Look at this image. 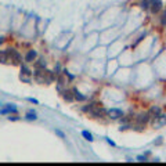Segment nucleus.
Segmentation results:
<instances>
[{
  "mask_svg": "<svg viewBox=\"0 0 166 166\" xmlns=\"http://www.w3.org/2000/svg\"><path fill=\"white\" fill-rule=\"evenodd\" d=\"M72 93H73L75 100H78V101H85V100H86V97L83 96V94H82L80 91L78 90V89H72Z\"/></svg>",
  "mask_w": 166,
  "mask_h": 166,
  "instance_id": "10",
  "label": "nucleus"
},
{
  "mask_svg": "<svg viewBox=\"0 0 166 166\" xmlns=\"http://www.w3.org/2000/svg\"><path fill=\"white\" fill-rule=\"evenodd\" d=\"M162 25H165L166 26V10H165V12H163V15H162Z\"/></svg>",
  "mask_w": 166,
  "mask_h": 166,
  "instance_id": "17",
  "label": "nucleus"
},
{
  "mask_svg": "<svg viewBox=\"0 0 166 166\" xmlns=\"http://www.w3.org/2000/svg\"><path fill=\"white\" fill-rule=\"evenodd\" d=\"M0 62H2V64H7V62H9V51H7V50L0 51Z\"/></svg>",
  "mask_w": 166,
  "mask_h": 166,
  "instance_id": "11",
  "label": "nucleus"
},
{
  "mask_svg": "<svg viewBox=\"0 0 166 166\" xmlns=\"http://www.w3.org/2000/svg\"><path fill=\"white\" fill-rule=\"evenodd\" d=\"M107 114H108V116H109V118H112V119H119V118H122V116H123V112H122L121 109H118V108L108 109V111H107Z\"/></svg>",
  "mask_w": 166,
  "mask_h": 166,
  "instance_id": "5",
  "label": "nucleus"
},
{
  "mask_svg": "<svg viewBox=\"0 0 166 166\" xmlns=\"http://www.w3.org/2000/svg\"><path fill=\"white\" fill-rule=\"evenodd\" d=\"M62 97H64V100L69 101V103L75 100V97L72 96V90H64V91H62Z\"/></svg>",
  "mask_w": 166,
  "mask_h": 166,
  "instance_id": "9",
  "label": "nucleus"
},
{
  "mask_svg": "<svg viewBox=\"0 0 166 166\" xmlns=\"http://www.w3.org/2000/svg\"><path fill=\"white\" fill-rule=\"evenodd\" d=\"M35 66H36V69H42V68H46L44 60H39L37 62H35Z\"/></svg>",
  "mask_w": 166,
  "mask_h": 166,
  "instance_id": "14",
  "label": "nucleus"
},
{
  "mask_svg": "<svg viewBox=\"0 0 166 166\" xmlns=\"http://www.w3.org/2000/svg\"><path fill=\"white\" fill-rule=\"evenodd\" d=\"M151 3H152V0H144V2L141 3V7L144 10H148L150 7H151Z\"/></svg>",
  "mask_w": 166,
  "mask_h": 166,
  "instance_id": "15",
  "label": "nucleus"
},
{
  "mask_svg": "<svg viewBox=\"0 0 166 166\" xmlns=\"http://www.w3.org/2000/svg\"><path fill=\"white\" fill-rule=\"evenodd\" d=\"M55 133H57V134H58L60 137H62V139L65 137V136H64V133H62V132H60V130H55Z\"/></svg>",
  "mask_w": 166,
  "mask_h": 166,
  "instance_id": "18",
  "label": "nucleus"
},
{
  "mask_svg": "<svg viewBox=\"0 0 166 166\" xmlns=\"http://www.w3.org/2000/svg\"><path fill=\"white\" fill-rule=\"evenodd\" d=\"M148 114H150V116H151V118H158V116H161V115H162V111H161V108L159 107H152V108H150V111H148Z\"/></svg>",
  "mask_w": 166,
  "mask_h": 166,
  "instance_id": "7",
  "label": "nucleus"
},
{
  "mask_svg": "<svg viewBox=\"0 0 166 166\" xmlns=\"http://www.w3.org/2000/svg\"><path fill=\"white\" fill-rule=\"evenodd\" d=\"M3 40H4V37H3V36H0V43H3Z\"/></svg>",
  "mask_w": 166,
  "mask_h": 166,
  "instance_id": "21",
  "label": "nucleus"
},
{
  "mask_svg": "<svg viewBox=\"0 0 166 166\" xmlns=\"http://www.w3.org/2000/svg\"><path fill=\"white\" fill-rule=\"evenodd\" d=\"M162 6H163L162 0H152L150 10H151V12H154V14H158V12L162 10Z\"/></svg>",
  "mask_w": 166,
  "mask_h": 166,
  "instance_id": "4",
  "label": "nucleus"
},
{
  "mask_svg": "<svg viewBox=\"0 0 166 166\" xmlns=\"http://www.w3.org/2000/svg\"><path fill=\"white\" fill-rule=\"evenodd\" d=\"M150 118H151L150 114H148V112H144V114H140L139 116H137L136 121H137V123L139 125H145L148 121H150Z\"/></svg>",
  "mask_w": 166,
  "mask_h": 166,
  "instance_id": "6",
  "label": "nucleus"
},
{
  "mask_svg": "<svg viewBox=\"0 0 166 166\" xmlns=\"http://www.w3.org/2000/svg\"><path fill=\"white\" fill-rule=\"evenodd\" d=\"M107 141H108V143H109V144H111V145H115V143L112 141V140H109V139H108V140H107Z\"/></svg>",
  "mask_w": 166,
  "mask_h": 166,
  "instance_id": "20",
  "label": "nucleus"
},
{
  "mask_svg": "<svg viewBox=\"0 0 166 166\" xmlns=\"http://www.w3.org/2000/svg\"><path fill=\"white\" fill-rule=\"evenodd\" d=\"M7 51H9V57L11 58V61H12L14 65H19V64H21L22 57H21V54H19L17 50H14V48H9Z\"/></svg>",
  "mask_w": 166,
  "mask_h": 166,
  "instance_id": "3",
  "label": "nucleus"
},
{
  "mask_svg": "<svg viewBox=\"0 0 166 166\" xmlns=\"http://www.w3.org/2000/svg\"><path fill=\"white\" fill-rule=\"evenodd\" d=\"M82 136L85 137L86 140H87V141H93V136H91V133H89L87 130H83V132H82Z\"/></svg>",
  "mask_w": 166,
  "mask_h": 166,
  "instance_id": "13",
  "label": "nucleus"
},
{
  "mask_svg": "<svg viewBox=\"0 0 166 166\" xmlns=\"http://www.w3.org/2000/svg\"><path fill=\"white\" fill-rule=\"evenodd\" d=\"M29 101L30 103H33V104H37V100H35V98H29Z\"/></svg>",
  "mask_w": 166,
  "mask_h": 166,
  "instance_id": "19",
  "label": "nucleus"
},
{
  "mask_svg": "<svg viewBox=\"0 0 166 166\" xmlns=\"http://www.w3.org/2000/svg\"><path fill=\"white\" fill-rule=\"evenodd\" d=\"M37 116H36V112H28L26 114V119H29V121H35V119H36Z\"/></svg>",
  "mask_w": 166,
  "mask_h": 166,
  "instance_id": "16",
  "label": "nucleus"
},
{
  "mask_svg": "<svg viewBox=\"0 0 166 166\" xmlns=\"http://www.w3.org/2000/svg\"><path fill=\"white\" fill-rule=\"evenodd\" d=\"M35 79H36V82L42 83V85H44V83L48 85V83H51L54 80V75H53V72L46 69V68H42V69H36Z\"/></svg>",
  "mask_w": 166,
  "mask_h": 166,
  "instance_id": "1",
  "label": "nucleus"
},
{
  "mask_svg": "<svg viewBox=\"0 0 166 166\" xmlns=\"http://www.w3.org/2000/svg\"><path fill=\"white\" fill-rule=\"evenodd\" d=\"M7 112H17V108H15L14 105H9L7 107V108H4V109H2V111H0V114H7Z\"/></svg>",
  "mask_w": 166,
  "mask_h": 166,
  "instance_id": "12",
  "label": "nucleus"
},
{
  "mask_svg": "<svg viewBox=\"0 0 166 166\" xmlns=\"http://www.w3.org/2000/svg\"><path fill=\"white\" fill-rule=\"evenodd\" d=\"M85 111L89 112L91 116H96V118H97V116H101L103 114H105V111H104V109L101 108L100 105H97V104H91V105L86 107Z\"/></svg>",
  "mask_w": 166,
  "mask_h": 166,
  "instance_id": "2",
  "label": "nucleus"
},
{
  "mask_svg": "<svg viewBox=\"0 0 166 166\" xmlns=\"http://www.w3.org/2000/svg\"><path fill=\"white\" fill-rule=\"evenodd\" d=\"M36 51H35V50H29V51H28V54L25 55V61H26V62H33V61H35V58H36Z\"/></svg>",
  "mask_w": 166,
  "mask_h": 166,
  "instance_id": "8",
  "label": "nucleus"
}]
</instances>
